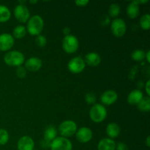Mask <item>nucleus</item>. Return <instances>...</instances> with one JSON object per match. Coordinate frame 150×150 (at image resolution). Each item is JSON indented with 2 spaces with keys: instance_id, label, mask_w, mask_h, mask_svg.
I'll use <instances>...</instances> for the list:
<instances>
[{
  "instance_id": "1",
  "label": "nucleus",
  "mask_w": 150,
  "mask_h": 150,
  "mask_svg": "<svg viewBox=\"0 0 150 150\" xmlns=\"http://www.w3.org/2000/svg\"><path fill=\"white\" fill-rule=\"evenodd\" d=\"M44 21L42 17L38 15L32 16L27 23V31L32 36H38L42 31Z\"/></svg>"
},
{
  "instance_id": "2",
  "label": "nucleus",
  "mask_w": 150,
  "mask_h": 150,
  "mask_svg": "<svg viewBox=\"0 0 150 150\" xmlns=\"http://www.w3.org/2000/svg\"><path fill=\"white\" fill-rule=\"evenodd\" d=\"M24 55L18 51H9L4 57L5 64L10 67H20L24 62Z\"/></svg>"
},
{
  "instance_id": "3",
  "label": "nucleus",
  "mask_w": 150,
  "mask_h": 150,
  "mask_svg": "<svg viewBox=\"0 0 150 150\" xmlns=\"http://www.w3.org/2000/svg\"><path fill=\"white\" fill-rule=\"evenodd\" d=\"M89 117L94 122H102L107 117L106 108L102 104H95L89 111Z\"/></svg>"
},
{
  "instance_id": "4",
  "label": "nucleus",
  "mask_w": 150,
  "mask_h": 150,
  "mask_svg": "<svg viewBox=\"0 0 150 150\" xmlns=\"http://www.w3.org/2000/svg\"><path fill=\"white\" fill-rule=\"evenodd\" d=\"M59 131L62 137H71L77 131V125L73 120H66L59 125Z\"/></svg>"
},
{
  "instance_id": "5",
  "label": "nucleus",
  "mask_w": 150,
  "mask_h": 150,
  "mask_svg": "<svg viewBox=\"0 0 150 150\" xmlns=\"http://www.w3.org/2000/svg\"><path fill=\"white\" fill-rule=\"evenodd\" d=\"M79 42L74 35L65 36L62 40V48L67 54H73L79 49Z\"/></svg>"
},
{
  "instance_id": "6",
  "label": "nucleus",
  "mask_w": 150,
  "mask_h": 150,
  "mask_svg": "<svg viewBox=\"0 0 150 150\" xmlns=\"http://www.w3.org/2000/svg\"><path fill=\"white\" fill-rule=\"evenodd\" d=\"M50 147L51 150H72L73 145L67 138L60 136L57 137L51 142Z\"/></svg>"
},
{
  "instance_id": "7",
  "label": "nucleus",
  "mask_w": 150,
  "mask_h": 150,
  "mask_svg": "<svg viewBox=\"0 0 150 150\" xmlns=\"http://www.w3.org/2000/svg\"><path fill=\"white\" fill-rule=\"evenodd\" d=\"M111 32L117 38L124 36L127 31V26L125 21L122 18H115L111 25Z\"/></svg>"
},
{
  "instance_id": "8",
  "label": "nucleus",
  "mask_w": 150,
  "mask_h": 150,
  "mask_svg": "<svg viewBox=\"0 0 150 150\" xmlns=\"http://www.w3.org/2000/svg\"><path fill=\"white\" fill-rule=\"evenodd\" d=\"M86 67V64L81 57H76L70 60V62L67 64V68L71 73L78 74L80 73L84 70Z\"/></svg>"
},
{
  "instance_id": "9",
  "label": "nucleus",
  "mask_w": 150,
  "mask_h": 150,
  "mask_svg": "<svg viewBox=\"0 0 150 150\" xmlns=\"http://www.w3.org/2000/svg\"><path fill=\"white\" fill-rule=\"evenodd\" d=\"M14 16L21 23H26L30 18L29 9L24 4H18L14 9Z\"/></svg>"
},
{
  "instance_id": "10",
  "label": "nucleus",
  "mask_w": 150,
  "mask_h": 150,
  "mask_svg": "<svg viewBox=\"0 0 150 150\" xmlns=\"http://www.w3.org/2000/svg\"><path fill=\"white\" fill-rule=\"evenodd\" d=\"M76 136L77 140L81 143H88L90 142L93 136L92 130L89 127H82L76 131Z\"/></svg>"
},
{
  "instance_id": "11",
  "label": "nucleus",
  "mask_w": 150,
  "mask_h": 150,
  "mask_svg": "<svg viewBox=\"0 0 150 150\" xmlns=\"http://www.w3.org/2000/svg\"><path fill=\"white\" fill-rule=\"evenodd\" d=\"M14 38L8 33H3L0 35V51H9L14 45Z\"/></svg>"
},
{
  "instance_id": "12",
  "label": "nucleus",
  "mask_w": 150,
  "mask_h": 150,
  "mask_svg": "<svg viewBox=\"0 0 150 150\" xmlns=\"http://www.w3.org/2000/svg\"><path fill=\"white\" fill-rule=\"evenodd\" d=\"M118 99V95L114 90H107L100 96V100L103 105H111L114 104Z\"/></svg>"
},
{
  "instance_id": "13",
  "label": "nucleus",
  "mask_w": 150,
  "mask_h": 150,
  "mask_svg": "<svg viewBox=\"0 0 150 150\" xmlns=\"http://www.w3.org/2000/svg\"><path fill=\"white\" fill-rule=\"evenodd\" d=\"M42 66V62L40 59L38 57H30L25 62V68L31 72H37L40 70Z\"/></svg>"
},
{
  "instance_id": "14",
  "label": "nucleus",
  "mask_w": 150,
  "mask_h": 150,
  "mask_svg": "<svg viewBox=\"0 0 150 150\" xmlns=\"http://www.w3.org/2000/svg\"><path fill=\"white\" fill-rule=\"evenodd\" d=\"M17 146L18 150H33L35 142L31 137L24 136L19 139Z\"/></svg>"
},
{
  "instance_id": "15",
  "label": "nucleus",
  "mask_w": 150,
  "mask_h": 150,
  "mask_svg": "<svg viewBox=\"0 0 150 150\" xmlns=\"http://www.w3.org/2000/svg\"><path fill=\"white\" fill-rule=\"evenodd\" d=\"M85 64L91 67H97L101 62V58L98 54L95 52H90L85 56Z\"/></svg>"
},
{
  "instance_id": "16",
  "label": "nucleus",
  "mask_w": 150,
  "mask_h": 150,
  "mask_svg": "<svg viewBox=\"0 0 150 150\" xmlns=\"http://www.w3.org/2000/svg\"><path fill=\"white\" fill-rule=\"evenodd\" d=\"M143 98V92L139 89H135L130 92L127 96V103L131 105H138Z\"/></svg>"
},
{
  "instance_id": "17",
  "label": "nucleus",
  "mask_w": 150,
  "mask_h": 150,
  "mask_svg": "<svg viewBox=\"0 0 150 150\" xmlns=\"http://www.w3.org/2000/svg\"><path fill=\"white\" fill-rule=\"evenodd\" d=\"M115 142L109 138L101 139L98 145V150H116Z\"/></svg>"
},
{
  "instance_id": "18",
  "label": "nucleus",
  "mask_w": 150,
  "mask_h": 150,
  "mask_svg": "<svg viewBox=\"0 0 150 150\" xmlns=\"http://www.w3.org/2000/svg\"><path fill=\"white\" fill-rule=\"evenodd\" d=\"M121 132V129L119 125L117 123L111 122L107 125L106 127V134L109 137V139H115L119 136Z\"/></svg>"
},
{
  "instance_id": "19",
  "label": "nucleus",
  "mask_w": 150,
  "mask_h": 150,
  "mask_svg": "<svg viewBox=\"0 0 150 150\" xmlns=\"http://www.w3.org/2000/svg\"><path fill=\"white\" fill-rule=\"evenodd\" d=\"M126 11H127V16L130 18H136L139 15V7L137 4L134 2V1H133L128 4Z\"/></svg>"
},
{
  "instance_id": "20",
  "label": "nucleus",
  "mask_w": 150,
  "mask_h": 150,
  "mask_svg": "<svg viewBox=\"0 0 150 150\" xmlns=\"http://www.w3.org/2000/svg\"><path fill=\"white\" fill-rule=\"evenodd\" d=\"M57 131L55 127L52 125H50L45 128L44 131V139L48 142H51L54 139L57 138Z\"/></svg>"
},
{
  "instance_id": "21",
  "label": "nucleus",
  "mask_w": 150,
  "mask_h": 150,
  "mask_svg": "<svg viewBox=\"0 0 150 150\" xmlns=\"http://www.w3.org/2000/svg\"><path fill=\"white\" fill-rule=\"evenodd\" d=\"M11 17V13L7 7L0 4V23L7 22Z\"/></svg>"
},
{
  "instance_id": "22",
  "label": "nucleus",
  "mask_w": 150,
  "mask_h": 150,
  "mask_svg": "<svg viewBox=\"0 0 150 150\" xmlns=\"http://www.w3.org/2000/svg\"><path fill=\"white\" fill-rule=\"evenodd\" d=\"M138 108L142 112H149L150 110V98L149 97H144L138 103Z\"/></svg>"
},
{
  "instance_id": "23",
  "label": "nucleus",
  "mask_w": 150,
  "mask_h": 150,
  "mask_svg": "<svg viewBox=\"0 0 150 150\" xmlns=\"http://www.w3.org/2000/svg\"><path fill=\"white\" fill-rule=\"evenodd\" d=\"M13 34V38H16V39H21L26 35V29L25 26H22V25H18L16 27H15Z\"/></svg>"
},
{
  "instance_id": "24",
  "label": "nucleus",
  "mask_w": 150,
  "mask_h": 150,
  "mask_svg": "<svg viewBox=\"0 0 150 150\" xmlns=\"http://www.w3.org/2000/svg\"><path fill=\"white\" fill-rule=\"evenodd\" d=\"M140 26L144 30H149L150 28V16L145 14L140 19Z\"/></svg>"
},
{
  "instance_id": "25",
  "label": "nucleus",
  "mask_w": 150,
  "mask_h": 150,
  "mask_svg": "<svg viewBox=\"0 0 150 150\" xmlns=\"http://www.w3.org/2000/svg\"><path fill=\"white\" fill-rule=\"evenodd\" d=\"M131 57L134 61L136 62H142L145 58V53L142 50H136L133 51L131 54Z\"/></svg>"
},
{
  "instance_id": "26",
  "label": "nucleus",
  "mask_w": 150,
  "mask_h": 150,
  "mask_svg": "<svg viewBox=\"0 0 150 150\" xmlns=\"http://www.w3.org/2000/svg\"><path fill=\"white\" fill-rule=\"evenodd\" d=\"M120 13V7L118 4H111L108 9V13L111 17L114 18L119 16Z\"/></svg>"
},
{
  "instance_id": "27",
  "label": "nucleus",
  "mask_w": 150,
  "mask_h": 150,
  "mask_svg": "<svg viewBox=\"0 0 150 150\" xmlns=\"http://www.w3.org/2000/svg\"><path fill=\"white\" fill-rule=\"evenodd\" d=\"M10 136L5 129H0V145H4L8 142Z\"/></svg>"
},
{
  "instance_id": "28",
  "label": "nucleus",
  "mask_w": 150,
  "mask_h": 150,
  "mask_svg": "<svg viewBox=\"0 0 150 150\" xmlns=\"http://www.w3.org/2000/svg\"><path fill=\"white\" fill-rule=\"evenodd\" d=\"M35 43H36V45L38 47H40V48L45 46L47 43L46 38L43 36V35H38V36H36V38H35Z\"/></svg>"
},
{
  "instance_id": "29",
  "label": "nucleus",
  "mask_w": 150,
  "mask_h": 150,
  "mask_svg": "<svg viewBox=\"0 0 150 150\" xmlns=\"http://www.w3.org/2000/svg\"><path fill=\"white\" fill-rule=\"evenodd\" d=\"M16 73L18 78H20V79H24L26 76V68L24 67H22V66L18 67L17 69H16Z\"/></svg>"
},
{
  "instance_id": "30",
  "label": "nucleus",
  "mask_w": 150,
  "mask_h": 150,
  "mask_svg": "<svg viewBox=\"0 0 150 150\" xmlns=\"http://www.w3.org/2000/svg\"><path fill=\"white\" fill-rule=\"evenodd\" d=\"M85 100L88 104H94L96 102V96L94 93L89 92L85 96Z\"/></svg>"
},
{
  "instance_id": "31",
  "label": "nucleus",
  "mask_w": 150,
  "mask_h": 150,
  "mask_svg": "<svg viewBox=\"0 0 150 150\" xmlns=\"http://www.w3.org/2000/svg\"><path fill=\"white\" fill-rule=\"evenodd\" d=\"M76 4L79 7H85L89 3V0H78L75 1Z\"/></svg>"
},
{
  "instance_id": "32",
  "label": "nucleus",
  "mask_w": 150,
  "mask_h": 150,
  "mask_svg": "<svg viewBox=\"0 0 150 150\" xmlns=\"http://www.w3.org/2000/svg\"><path fill=\"white\" fill-rule=\"evenodd\" d=\"M116 149L117 150H128V147L127 145L124 143H119L116 146Z\"/></svg>"
},
{
  "instance_id": "33",
  "label": "nucleus",
  "mask_w": 150,
  "mask_h": 150,
  "mask_svg": "<svg viewBox=\"0 0 150 150\" xmlns=\"http://www.w3.org/2000/svg\"><path fill=\"white\" fill-rule=\"evenodd\" d=\"M41 145H42V146L43 148H48L51 146V142L43 139V140L42 141V142H41Z\"/></svg>"
},
{
  "instance_id": "34",
  "label": "nucleus",
  "mask_w": 150,
  "mask_h": 150,
  "mask_svg": "<svg viewBox=\"0 0 150 150\" xmlns=\"http://www.w3.org/2000/svg\"><path fill=\"white\" fill-rule=\"evenodd\" d=\"M149 84H150V81L148 80L147 81H146V84H145V90H146V94H147L148 97L150 95V91H149Z\"/></svg>"
},
{
  "instance_id": "35",
  "label": "nucleus",
  "mask_w": 150,
  "mask_h": 150,
  "mask_svg": "<svg viewBox=\"0 0 150 150\" xmlns=\"http://www.w3.org/2000/svg\"><path fill=\"white\" fill-rule=\"evenodd\" d=\"M63 34H64L65 36H67V35H70V28L65 27L64 29H63Z\"/></svg>"
},
{
  "instance_id": "36",
  "label": "nucleus",
  "mask_w": 150,
  "mask_h": 150,
  "mask_svg": "<svg viewBox=\"0 0 150 150\" xmlns=\"http://www.w3.org/2000/svg\"><path fill=\"white\" fill-rule=\"evenodd\" d=\"M150 51H148L145 54V58L146 59V60H147L148 63H150Z\"/></svg>"
},
{
  "instance_id": "37",
  "label": "nucleus",
  "mask_w": 150,
  "mask_h": 150,
  "mask_svg": "<svg viewBox=\"0 0 150 150\" xmlns=\"http://www.w3.org/2000/svg\"><path fill=\"white\" fill-rule=\"evenodd\" d=\"M146 144L148 147H149L150 146V136H147V138H146Z\"/></svg>"
},
{
  "instance_id": "38",
  "label": "nucleus",
  "mask_w": 150,
  "mask_h": 150,
  "mask_svg": "<svg viewBox=\"0 0 150 150\" xmlns=\"http://www.w3.org/2000/svg\"><path fill=\"white\" fill-rule=\"evenodd\" d=\"M29 2H30L31 4H35V3L38 2V1H29Z\"/></svg>"
}]
</instances>
